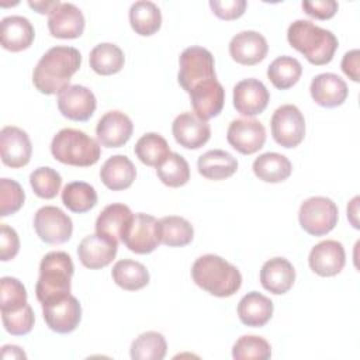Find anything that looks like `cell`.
<instances>
[{
	"instance_id": "obj_1",
	"label": "cell",
	"mask_w": 360,
	"mask_h": 360,
	"mask_svg": "<svg viewBox=\"0 0 360 360\" xmlns=\"http://www.w3.org/2000/svg\"><path fill=\"white\" fill-rule=\"evenodd\" d=\"M82 65V55L73 46L58 45L48 49L32 73V83L42 94H59Z\"/></svg>"
},
{
	"instance_id": "obj_2",
	"label": "cell",
	"mask_w": 360,
	"mask_h": 360,
	"mask_svg": "<svg viewBox=\"0 0 360 360\" xmlns=\"http://www.w3.org/2000/svg\"><path fill=\"white\" fill-rule=\"evenodd\" d=\"M287 41L309 63L316 66L329 63L339 45L332 31L321 28L309 20H295L291 22L287 30Z\"/></svg>"
},
{
	"instance_id": "obj_3",
	"label": "cell",
	"mask_w": 360,
	"mask_h": 360,
	"mask_svg": "<svg viewBox=\"0 0 360 360\" xmlns=\"http://www.w3.org/2000/svg\"><path fill=\"white\" fill-rule=\"evenodd\" d=\"M191 277L200 288L219 298L233 295L242 285L240 271L221 256L212 253L195 259L191 267Z\"/></svg>"
},
{
	"instance_id": "obj_4",
	"label": "cell",
	"mask_w": 360,
	"mask_h": 360,
	"mask_svg": "<svg viewBox=\"0 0 360 360\" xmlns=\"http://www.w3.org/2000/svg\"><path fill=\"white\" fill-rule=\"evenodd\" d=\"M73 271L72 257L66 252L46 253L39 263V277L35 285L37 300L46 304L69 295Z\"/></svg>"
},
{
	"instance_id": "obj_5",
	"label": "cell",
	"mask_w": 360,
	"mask_h": 360,
	"mask_svg": "<svg viewBox=\"0 0 360 360\" xmlns=\"http://www.w3.org/2000/svg\"><path fill=\"white\" fill-rule=\"evenodd\" d=\"M52 156L69 166L89 167L98 162L101 149L98 141L75 128L60 129L51 142Z\"/></svg>"
},
{
	"instance_id": "obj_6",
	"label": "cell",
	"mask_w": 360,
	"mask_h": 360,
	"mask_svg": "<svg viewBox=\"0 0 360 360\" xmlns=\"http://www.w3.org/2000/svg\"><path fill=\"white\" fill-rule=\"evenodd\" d=\"M338 205L328 197L315 195L307 198L298 211L301 228L312 236H323L329 233L338 224Z\"/></svg>"
},
{
	"instance_id": "obj_7",
	"label": "cell",
	"mask_w": 360,
	"mask_h": 360,
	"mask_svg": "<svg viewBox=\"0 0 360 360\" xmlns=\"http://www.w3.org/2000/svg\"><path fill=\"white\" fill-rule=\"evenodd\" d=\"M179 84L190 93L197 84L208 79H217L212 53L202 46H188L179 58Z\"/></svg>"
},
{
	"instance_id": "obj_8",
	"label": "cell",
	"mask_w": 360,
	"mask_h": 360,
	"mask_svg": "<svg viewBox=\"0 0 360 360\" xmlns=\"http://www.w3.org/2000/svg\"><path fill=\"white\" fill-rule=\"evenodd\" d=\"M273 139L283 148L298 146L305 136V118L294 104L278 107L270 121Z\"/></svg>"
},
{
	"instance_id": "obj_9",
	"label": "cell",
	"mask_w": 360,
	"mask_h": 360,
	"mask_svg": "<svg viewBox=\"0 0 360 360\" xmlns=\"http://www.w3.org/2000/svg\"><path fill=\"white\" fill-rule=\"evenodd\" d=\"M34 229L41 240L60 245L70 239L73 222L68 214L53 205L41 207L34 215Z\"/></svg>"
},
{
	"instance_id": "obj_10",
	"label": "cell",
	"mask_w": 360,
	"mask_h": 360,
	"mask_svg": "<svg viewBox=\"0 0 360 360\" xmlns=\"http://www.w3.org/2000/svg\"><path fill=\"white\" fill-rule=\"evenodd\" d=\"M121 242L134 253L146 255L159 245V221L149 214H134Z\"/></svg>"
},
{
	"instance_id": "obj_11",
	"label": "cell",
	"mask_w": 360,
	"mask_h": 360,
	"mask_svg": "<svg viewBox=\"0 0 360 360\" xmlns=\"http://www.w3.org/2000/svg\"><path fill=\"white\" fill-rule=\"evenodd\" d=\"M41 305L44 319L51 330L56 333H70L79 326L82 319V305L75 295L69 294Z\"/></svg>"
},
{
	"instance_id": "obj_12",
	"label": "cell",
	"mask_w": 360,
	"mask_h": 360,
	"mask_svg": "<svg viewBox=\"0 0 360 360\" xmlns=\"http://www.w3.org/2000/svg\"><path fill=\"white\" fill-rule=\"evenodd\" d=\"M228 143L242 155H252L260 150L266 142V128L259 120H233L226 132Z\"/></svg>"
},
{
	"instance_id": "obj_13",
	"label": "cell",
	"mask_w": 360,
	"mask_h": 360,
	"mask_svg": "<svg viewBox=\"0 0 360 360\" xmlns=\"http://www.w3.org/2000/svg\"><path fill=\"white\" fill-rule=\"evenodd\" d=\"M94 93L82 84H70L58 94V108L72 121H87L96 111Z\"/></svg>"
},
{
	"instance_id": "obj_14",
	"label": "cell",
	"mask_w": 360,
	"mask_h": 360,
	"mask_svg": "<svg viewBox=\"0 0 360 360\" xmlns=\"http://www.w3.org/2000/svg\"><path fill=\"white\" fill-rule=\"evenodd\" d=\"M1 162L13 169L28 165L32 153V145L25 131L18 127L7 125L0 131Z\"/></svg>"
},
{
	"instance_id": "obj_15",
	"label": "cell",
	"mask_w": 360,
	"mask_h": 360,
	"mask_svg": "<svg viewBox=\"0 0 360 360\" xmlns=\"http://www.w3.org/2000/svg\"><path fill=\"white\" fill-rule=\"evenodd\" d=\"M309 267L321 277H332L339 274L346 263L345 248L335 239H326L316 243L308 257Z\"/></svg>"
},
{
	"instance_id": "obj_16",
	"label": "cell",
	"mask_w": 360,
	"mask_h": 360,
	"mask_svg": "<svg viewBox=\"0 0 360 360\" xmlns=\"http://www.w3.org/2000/svg\"><path fill=\"white\" fill-rule=\"evenodd\" d=\"M269 90L257 79H243L233 87V107L242 115L255 117L263 112L269 104Z\"/></svg>"
},
{
	"instance_id": "obj_17",
	"label": "cell",
	"mask_w": 360,
	"mask_h": 360,
	"mask_svg": "<svg viewBox=\"0 0 360 360\" xmlns=\"http://www.w3.org/2000/svg\"><path fill=\"white\" fill-rule=\"evenodd\" d=\"M194 114L207 121L217 117L225 103V90L217 79H208L197 84L190 93Z\"/></svg>"
},
{
	"instance_id": "obj_18",
	"label": "cell",
	"mask_w": 360,
	"mask_h": 360,
	"mask_svg": "<svg viewBox=\"0 0 360 360\" xmlns=\"http://www.w3.org/2000/svg\"><path fill=\"white\" fill-rule=\"evenodd\" d=\"M118 250V242L98 235H87L82 239V242L77 246V256L80 263L90 269L97 270L108 266Z\"/></svg>"
},
{
	"instance_id": "obj_19",
	"label": "cell",
	"mask_w": 360,
	"mask_h": 360,
	"mask_svg": "<svg viewBox=\"0 0 360 360\" xmlns=\"http://www.w3.org/2000/svg\"><path fill=\"white\" fill-rule=\"evenodd\" d=\"M134 131L131 118L122 111L112 110L105 112L97 122L96 135L101 146L121 148L124 146Z\"/></svg>"
},
{
	"instance_id": "obj_20",
	"label": "cell",
	"mask_w": 360,
	"mask_h": 360,
	"mask_svg": "<svg viewBox=\"0 0 360 360\" xmlns=\"http://www.w3.org/2000/svg\"><path fill=\"white\" fill-rule=\"evenodd\" d=\"M84 24L83 13L73 3H59L48 14V28L55 38H79L84 31Z\"/></svg>"
},
{
	"instance_id": "obj_21",
	"label": "cell",
	"mask_w": 360,
	"mask_h": 360,
	"mask_svg": "<svg viewBox=\"0 0 360 360\" xmlns=\"http://www.w3.org/2000/svg\"><path fill=\"white\" fill-rule=\"evenodd\" d=\"M172 132L180 146L186 149H200L208 142L211 127L194 112H181L174 118Z\"/></svg>"
},
{
	"instance_id": "obj_22",
	"label": "cell",
	"mask_w": 360,
	"mask_h": 360,
	"mask_svg": "<svg viewBox=\"0 0 360 360\" xmlns=\"http://www.w3.org/2000/svg\"><path fill=\"white\" fill-rule=\"evenodd\" d=\"M269 51L266 38L257 31H240L229 42V55L245 66H253L262 62Z\"/></svg>"
},
{
	"instance_id": "obj_23",
	"label": "cell",
	"mask_w": 360,
	"mask_h": 360,
	"mask_svg": "<svg viewBox=\"0 0 360 360\" xmlns=\"http://www.w3.org/2000/svg\"><path fill=\"white\" fill-rule=\"evenodd\" d=\"M309 93L316 104L326 108H333L345 103L349 89L340 76L335 73H319L312 79Z\"/></svg>"
},
{
	"instance_id": "obj_24",
	"label": "cell",
	"mask_w": 360,
	"mask_h": 360,
	"mask_svg": "<svg viewBox=\"0 0 360 360\" xmlns=\"http://www.w3.org/2000/svg\"><path fill=\"white\" fill-rule=\"evenodd\" d=\"M295 281L294 266L285 257H273L262 266L260 283L271 294H285Z\"/></svg>"
},
{
	"instance_id": "obj_25",
	"label": "cell",
	"mask_w": 360,
	"mask_h": 360,
	"mask_svg": "<svg viewBox=\"0 0 360 360\" xmlns=\"http://www.w3.org/2000/svg\"><path fill=\"white\" fill-rule=\"evenodd\" d=\"M1 46L11 52H20L31 46L35 31L28 18L22 15H8L0 22Z\"/></svg>"
},
{
	"instance_id": "obj_26",
	"label": "cell",
	"mask_w": 360,
	"mask_h": 360,
	"mask_svg": "<svg viewBox=\"0 0 360 360\" xmlns=\"http://www.w3.org/2000/svg\"><path fill=\"white\" fill-rule=\"evenodd\" d=\"M134 212L121 202L107 205L96 219V233L107 236L115 242H121Z\"/></svg>"
},
{
	"instance_id": "obj_27",
	"label": "cell",
	"mask_w": 360,
	"mask_h": 360,
	"mask_svg": "<svg viewBox=\"0 0 360 360\" xmlns=\"http://www.w3.org/2000/svg\"><path fill=\"white\" fill-rule=\"evenodd\" d=\"M135 177L136 169L131 159L125 155L110 156L100 169V179L103 184L112 191H120L131 187Z\"/></svg>"
},
{
	"instance_id": "obj_28",
	"label": "cell",
	"mask_w": 360,
	"mask_h": 360,
	"mask_svg": "<svg viewBox=\"0 0 360 360\" xmlns=\"http://www.w3.org/2000/svg\"><path fill=\"white\" fill-rule=\"evenodd\" d=\"M274 305L271 300L257 291H250L243 295L238 304V316L246 326L262 328L273 315Z\"/></svg>"
},
{
	"instance_id": "obj_29",
	"label": "cell",
	"mask_w": 360,
	"mask_h": 360,
	"mask_svg": "<svg viewBox=\"0 0 360 360\" xmlns=\"http://www.w3.org/2000/svg\"><path fill=\"white\" fill-rule=\"evenodd\" d=\"M197 169L208 180H224L238 170V160L226 150L211 149L198 158Z\"/></svg>"
},
{
	"instance_id": "obj_30",
	"label": "cell",
	"mask_w": 360,
	"mask_h": 360,
	"mask_svg": "<svg viewBox=\"0 0 360 360\" xmlns=\"http://www.w3.org/2000/svg\"><path fill=\"white\" fill-rule=\"evenodd\" d=\"M255 176L266 183H281L291 174L292 166L288 158L277 152L262 153L253 162Z\"/></svg>"
},
{
	"instance_id": "obj_31",
	"label": "cell",
	"mask_w": 360,
	"mask_h": 360,
	"mask_svg": "<svg viewBox=\"0 0 360 360\" xmlns=\"http://www.w3.org/2000/svg\"><path fill=\"white\" fill-rule=\"evenodd\" d=\"M129 24L138 35L150 37L162 25V13L153 1H135L129 8Z\"/></svg>"
},
{
	"instance_id": "obj_32",
	"label": "cell",
	"mask_w": 360,
	"mask_h": 360,
	"mask_svg": "<svg viewBox=\"0 0 360 360\" xmlns=\"http://www.w3.org/2000/svg\"><path fill=\"white\" fill-rule=\"evenodd\" d=\"M114 283L127 291H136L149 284L148 269L135 260L122 259L118 260L111 270Z\"/></svg>"
},
{
	"instance_id": "obj_33",
	"label": "cell",
	"mask_w": 360,
	"mask_h": 360,
	"mask_svg": "<svg viewBox=\"0 0 360 360\" xmlns=\"http://www.w3.org/2000/svg\"><path fill=\"white\" fill-rule=\"evenodd\" d=\"M90 68L101 76H110L118 73L125 63L124 52L120 46L110 42H103L96 45L90 51L89 56Z\"/></svg>"
},
{
	"instance_id": "obj_34",
	"label": "cell",
	"mask_w": 360,
	"mask_h": 360,
	"mask_svg": "<svg viewBox=\"0 0 360 360\" xmlns=\"http://www.w3.org/2000/svg\"><path fill=\"white\" fill-rule=\"evenodd\" d=\"M194 228L183 217L167 215L159 219L160 243L170 248H181L193 240Z\"/></svg>"
},
{
	"instance_id": "obj_35",
	"label": "cell",
	"mask_w": 360,
	"mask_h": 360,
	"mask_svg": "<svg viewBox=\"0 0 360 360\" xmlns=\"http://www.w3.org/2000/svg\"><path fill=\"white\" fill-rule=\"evenodd\" d=\"M302 75V66L298 59L283 55L276 58L267 68V77L276 89L287 90L292 87Z\"/></svg>"
},
{
	"instance_id": "obj_36",
	"label": "cell",
	"mask_w": 360,
	"mask_h": 360,
	"mask_svg": "<svg viewBox=\"0 0 360 360\" xmlns=\"http://www.w3.org/2000/svg\"><path fill=\"white\" fill-rule=\"evenodd\" d=\"M62 202L69 211L83 214L97 204V193L86 181H72L62 190Z\"/></svg>"
},
{
	"instance_id": "obj_37",
	"label": "cell",
	"mask_w": 360,
	"mask_h": 360,
	"mask_svg": "<svg viewBox=\"0 0 360 360\" xmlns=\"http://www.w3.org/2000/svg\"><path fill=\"white\" fill-rule=\"evenodd\" d=\"M134 150L136 158L143 165L153 166V167H158L170 153L167 141L156 132H148L142 135L135 143Z\"/></svg>"
},
{
	"instance_id": "obj_38",
	"label": "cell",
	"mask_w": 360,
	"mask_h": 360,
	"mask_svg": "<svg viewBox=\"0 0 360 360\" xmlns=\"http://www.w3.org/2000/svg\"><path fill=\"white\" fill-rule=\"evenodd\" d=\"M166 339L156 330L141 333L131 345V357L134 360H162L166 356Z\"/></svg>"
},
{
	"instance_id": "obj_39",
	"label": "cell",
	"mask_w": 360,
	"mask_h": 360,
	"mask_svg": "<svg viewBox=\"0 0 360 360\" xmlns=\"http://www.w3.org/2000/svg\"><path fill=\"white\" fill-rule=\"evenodd\" d=\"M156 174L165 186L176 188L190 180V166L180 153L170 152L156 167Z\"/></svg>"
},
{
	"instance_id": "obj_40",
	"label": "cell",
	"mask_w": 360,
	"mask_h": 360,
	"mask_svg": "<svg viewBox=\"0 0 360 360\" xmlns=\"http://www.w3.org/2000/svg\"><path fill=\"white\" fill-rule=\"evenodd\" d=\"M232 357L235 360H267L271 357V346L262 336L243 335L235 342L232 347Z\"/></svg>"
},
{
	"instance_id": "obj_41",
	"label": "cell",
	"mask_w": 360,
	"mask_h": 360,
	"mask_svg": "<svg viewBox=\"0 0 360 360\" xmlns=\"http://www.w3.org/2000/svg\"><path fill=\"white\" fill-rule=\"evenodd\" d=\"M30 184L38 197L51 200L59 193L62 177L52 167H38L30 174Z\"/></svg>"
},
{
	"instance_id": "obj_42",
	"label": "cell",
	"mask_w": 360,
	"mask_h": 360,
	"mask_svg": "<svg viewBox=\"0 0 360 360\" xmlns=\"http://www.w3.org/2000/svg\"><path fill=\"white\" fill-rule=\"evenodd\" d=\"M1 292H0V309L1 312L18 311L25 307L27 302V290L24 284L15 277H1L0 280Z\"/></svg>"
},
{
	"instance_id": "obj_43",
	"label": "cell",
	"mask_w": 360,
	"mask_h": 360,
	"mask_svg": "<svg viewBox=\"0 0 360 360\" xmlns=\"http://www.w3.org/2000/svg\"><path fill=\"white\" fill-rule=\"evenodd\" d=\"M25 193L20 183L11 179H0V217L15 214L24 204Z\"/></svg>"
},
{
	"instance_id": "obj_44",
	"label": "cell",
	"mask_w": 360,
	"mask_h": 360,
	"mask_svg": "<svg viewBox=\"0 0 360 360\" xmlns=\"http://www.w3.org/2000/svg\"><path fill=\"white\" fill-rule=\"evenodd\" d=\"M1 321L4 329L14 336H22L32 330L35 318L30 304L22 307L18 311L11 312H1Z\"/></svg>"
},
{
	"instance_id": "obj_45",
	"label": "cell",
	"mask_w": 360,
	"mask_h": 360,
	"mask_svg": "<svg viewBox=\"0 0 360 360\" xmlns=\"http://www.w3.org/2000/svg\"><path fill=\"white\" fill-rule=\"evenodd\" d=\"M248 3L245 0H211L210 7L212 13L221 20H236L245 10Z\"/></svg>"
},
{
	"instance_id": "obj_46",
	"label": "cell",
	"mask_w": 360,
	"mask_h": 360,
	"mask_svg": "<svg viewBox=\"0 0 360 360\" xmlns=\"http://www.w3.org/2000/svg\"><path fill=\"white\" fill-rule=\"evenodd\" d=\"M20 250V239L14 228L1 224L0 225V260L7 262L17 256Z\"/></svg>"
},
{
	"instance_id": "obj_47",
	"label": "cell",
	"mask_w": 360,
	"mask_h": 360,
	"mask_svg": "<svg viewBox=\"0 0 360 360\" xmlns=\"http://www.w3.org/2000/svg\"><path fill=\"white\" fill-rule=\"evenodd\" d=\"M301 7L309 17L318 20H329L336 14L339 4L335 0H312L302 1Z\"/></svg>"
},
{
	"instance_id": "obj_48",
	"label": "cell",
	"mask_w": 360,
	"mask_h": 360,
	"mask_svg": "<svg viewBox=\"0 0 360 360\" xmlns=\"http://www.w3.org/2000/svg\"><path fill=\"white\" fill-rule=\"evenodd\" d=\"M359 59H360L359 49H352V51L346 52L343 55V59H342V65H340L342 70L353 82H359L360 80V76H359Z\"/></svg>"
},
{
	"instance_id": "obj_49",
	"label": "cell",
	"mask_w": 360,
	"mask_h": 360,
	"mask_svg": "<svg viewBox=\"0 0 360 360\" xmlns=\"http://www.w3.org/2000/svg\"><path fill=\"white\" fill-rule=\"evenodd\" d=\"M60 1L59 0H49V1H28V6L31 8H34L35 11H38L39 14H49Z\"/></svg>"
},
{
	"instance_id": "obj_50",
	"label": "cell",
	"mask_w": 360,
	"mask_h": 360,
	"mask_svg": "<svg viewBox=\"0 0 360 360\" xmlns=\"http://www.w3.org/2000/svg\"><path fill=\"white\" fill-rule=\"evenodd\" d=\"M1 359H27V354L15 345H6L1 347Z\"/></svg>"
},
{
	"instance_id": "obj_51",
	"label": "cell",
	"mask_w": 360,
	"mask_h": 360,
	"mask_svg": "<svg viewBox=\"0 0 360 360\" xmlns=\"http://www.w3.org/2000/svg\"><path fill=\"white\" fill-rule=\"evenodd\" d=\"M357 205H359V197H354L349 205H347V218L350 219L352 225L357 229L359 228V222H357Z\"/></svg>"
}]
</instances>
